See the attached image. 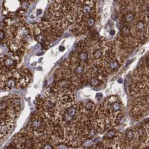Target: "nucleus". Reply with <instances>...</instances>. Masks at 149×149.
<instances>
[{"label": "nucleus", "mask_w": 149, "mask_h": 149, "mask_svg": "<svg viewBox=\"0 0 149 149\" xmlns=\"http://www.w3.org/2000/svg\"><path fill=\"white\" fill-rule=\"evenodd\" d=\"M22 108V97L13 95L3 97L1 100V122L14 124Z\"/></svg>", "instance_id": "7"}, {"label": "nucleus", "mask_w": 149, "mask_h": 149, "mask_svg": "<svg viewBox=\"0 0 149 149\" xmlns=\"http://www.w3.org/2000/svg\"><path fill=\"white\" fill-rule=\"evenodd\" d=\"M148 90H146L142 95L135 97L130 105V116L134 119H141L146 113L149 112Z\"/></svg>", "instance_id": "8"}, {"label": "nucleus", "mask_w": 149, "mask_h": 149, "mask_svg": "<svg viewBox=\"0 0 149 149\" xmlns=\"http://www.w3.org/2000/svg\"><path fill=\"white\" fill-rule=\"evenodd\" d=\"M148 149H149V148H148Z\"/></svg>", "instance_id": "15"}, {"label": "nucleus", "mask_w": 149, "mask_h": 149, "mask_svg": "<svg viewBox=\"0 0 149 149\" xmlns=\"http://www.w3.org/2000/svg\"><path fill=\"white\" fill-rule=\"evenodd\" d=\"M96 1H78V16L71 31L76 36L85 34L94 26L97 20L98 5Z\"/></svg>", "instance_id": "3"}, {"label": "nucleus", "mask_w": 149, "mask_h": 149, "mask_svg": "<svg viewBox=\"0 0 149 149\" xmlns=\"http://www.w3.org/2000/svg\"><path fill=\"white\" fill-rule=\"evenodd\" d=\"M107 78L104 74L94 69L90 76L88 84L93 87L102 86L104 83L105 79Z\"/></svg>", "instance_id": "11"}, {"label": "nucleus", "mask_w": 149, "mask_h": 149, "mask_svg": "<svg viewBox=\"0 0 149 149\" xmlns=\"http://www.w3.org/2000/svg\"><path fill=\"white\" fill-rule=\"evenodd\" d=\"M47 20L37 22L30 26L33 39L45 46L50 45L56 38L63 33L56 27L47 17Z\"/></svg>", "instance_id": "5"}, {"label": "nucleus", "mask_w": 149, "mask_h": 149, "mask_svg": "<svg viewBox=\"0 0 149 149\" xmlns=\"http://www.w3.org/2000/svg\"><path fill=\"white\" fill-rule=\"evenodd\" d=\"M117 142L120 149H140L148 145L142 128L137 126L129 127L119 134Z\"/></svg>", "instance_id": "6"}, {"label": "nucleus", "mask_w": 149, "mask_h": 149, "mask_svg": "<svg viewBox=\"0 0 149 149\" xmlns=\"http://www.w3.org/2000/svg\"><path fill=\"white\" fill-rule=\"evenodd\" d=\"M31 78L30 71L25 68L1 74V90L8 91L24 88L30 84Z\"/></svg>", "instance_id": "4"}, {"label": "nucleus", "mask_w": 149, "mask_h": 149, "mask_svg": "<svg viewBox=\"0 0 149 149\" xmlns=\"http://www.w3.org/2000/svg\"><path fill=\"white\" fill-rule=\"evenodd\" d=\"M97 148V149H120L117 142V137L113 140L103 139L102 144Z\"/></svg>", "instance_id": "12"}, {"label": "nucleus", "mask_w": 149, "mask_h": 149, "mask_svg": "<svg viewBox=\"0 0 149 149\" xmlns=\"http://www.w3.org/2000/svg\"><path fill=\"white\" fill-rule=\"evenodd\" d=\"M13 125L8 123H1V138L2 139L8 134Z\"/></svg>", "instance_id": "13"}, {"label": "nucleus", "mask_w": 149, "mask_h": 149, "mask_svg": "<svg viewBox=\"0 0 149 149\" xmlns=\"http://www.w3.org/2000/svg\"><path fill=\"white\" fill-rule=\"evenodd\" d=\"M22 59V57L10 52L2 55L1 57V74L17 70Z\"/></svg>", "instance_id": "9"}, {"label": "nucleus", "mask_w": 149, "mask_h": 149, "mask_svg": "<svg viewBox=\"0 0 149 149\" xmlns=\"http://www.w3.org/2000/svg\"><path fill=\"white\" fill-rule=\"evenodd\" d=\"M78 1H53L46 13L47 17L64 31L75 25L78 16Z\"/></svg>", "instance_id": "2"}, {"label": "nucleus", "mask_w": 149, "mask_h": 149, "mask_svg": "<svg viewBox=\"0 0 149 149\" xmlns=\"http://www.w3.org/2000/svg\"><path fill=\"white\" fill-rule=\"evenodd\" d=\"M132 35L139 44H142L149 39V25L146 22L138 20L130 25Z\"/></svg>", "instance_id": "10"}, {"label": "nucleus", "mask_w": 149, "mask_h": 149, "mask_svg": "<svg viewBox=\"0 0 149 149\" xmlns=\"http://www.w3.org/2000/svg\"><path fill=\"white\" fill-rule=\"evenodd\" d=\"M125 109L120 98L117 95L106 97L97 108L94 122L98 132L103 133L117 126L123 118Z\"/></svg>", "instance_id": "1"}, {"label": "nucleus", "mask_w": 149, "mask_h": 149, "mask_svg": "<svg viewBox=\"0 0 149 149\" xmlns=\"http://www.w3.org/2000/svg\"><path fill=\"white\" fill-rule=\"evenodd\" d=\"M110 34L111 35V36H114V34H115V31L113 30V31L112 32V31H111V33H110Z\"/></svg>", "instance_id": "14"}]
</instances>
